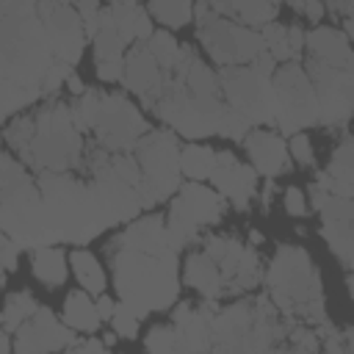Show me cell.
Listing matches in <instances>:
<instances>
[{"instance_id": "obj_1", "label": "cell", "mask_w": 354, "mask_h": 354, "mask_svg": "<svg viewBox=\"0 0 354 354\" xmlns=\"http://www.w3.org/2000/svg\"><path fill=\"white\" fill-rule=\"evenodd\" d=\"M3 19V116L44 97V77L58 61L53 39L39 17V0H0Z\"/></svg>"}, {"instance_id": "obj_2", "label": "cell", "mask_w": 354, "mask_h": 354, "mask_svg": "<svg viewBox=\"0 0 354 354\" xmlns=\"http://www.w3.org/2000/svg\"><path fill=\"white\" fill-rule=\"evenodd\" d=\"M108 257L113 266V285L141 318L174 304L177 279V249L169 252H141L119 241L108 243Z\"/></svg>"}, {"instance_id": "obj_3", "label": "cell", "mask_w": 354, "mask_h": 354, "mask_svg": "<svg viewBox=\"0 0 354 354\" xmlns=\"http://www.w3.org/2000/svg\"><path fill=\"white\" fill-rule=\"evenodd\" d=\"M0 199H3V213H0L3 232L11 235L22 249H39V246L58 243V235L50 224L39 183L22 169V163L14 160L11 152L3 155Z\"/></svg>"}, {"instance_id": "obj_4", "label": "cell", "mask_w": 354, "mask_h": 354, "mask_svg": "<svg viewBox=\"0 0 354 354\" xmlns=\"http://www.w3.org/2000/svg\"><path fill=\"white\" fill-rule=\"evenodd\" d=\"M266 285L268 296L290 324L304 321L315 326L326 321L321 277L304 249L282 243L266 271Z\"/></svg>"}, {"instance_id": "obj_5", "label": "cell", "mask_w": 354, "mask_h": 354, "mask_svg": "<svg viewBox=\"0 0 354 354\" xmlns=\"http://www.w3.org/2000/svg\"><path fill=\"white\" fill-rule=\"evenodd\" d=\"M36 183L58 241L88 243L105 227H111L94 196L91 183H83L69 171H39Z\"/></svg>"}, {"instance_id": "obj_6", "label": "cell", "mask_w": 354, "mask_h": 354, "mask_svg": "<svg viewBox=\"0 0 354 354\" xmlns=\"http://www.w3.org/2000/svg\"><path fill=\"white\" fill-rule=\"evenodd\" d=\"M17 155L39 171H69L83 163V138L66 102H50L33 113V133Z\"/></svg>"}, {"instance_id": "obj_7", "label": "cell", "mask_w": 354, "mask_h": 354, "mask_svg": "<svg viewBox=\"0 0 354 354\" xmlns=\"http://www.w3.org/2000/svg\"><path fill=\"white\" fill-rule=\"evenodd\" d=\"M136 158L141 163V183H138V196L144 207H152L163 199H169L174 191H180V147L177 136L171 130H149L138 144H136Z\"/></svg>"}, {"instance_id": "obj_8", "label": "cell", "mask_w": 354, "mask_h": 354, "mask_svg": "<svg viewBox=\"0 0 354 354\" xmlns=\"http://www.w3.org/2000/svg\"><path fill=\"white\" fill-rule=\"evenodd\" d=\"M194 14H196L199 39L218 66L252 64L266 50L260 30L238 25L235 19L221 17L216 11H207V8H194Z\"/></svg>"}, {"instance_id": "obj_9", "label": "cell", "mask_w": 354, "mask_h": 354, "mask_svg": "<svg viewBox=\"0 0 354 354\" xmlns=\"http://www.w3.org/2000/svg\"><path fill=\"white\" fill-rule=\"evenodd\" d=\"M224 207H227L224 196L213 188H205L199 180L180 185L177 196L171 199L169 224H166L171 246L180 252L183 246L194 243L199 238V227L221 221Z\"/></svg>"}, {"instance_id": "obj_10", "label": "cell", "mask_w": 354, "mask_h": 354, "mask_svg": "<svg viewBox=\"0 0 354 354\" xmlns=\"http://www.w3.org/2000/svg\"><path fill=\"white\" fill-rule=\"evenodd\" d=\"M221 97L227 105L241 111L252 124H274L277 122V94L271 77L260 75L252 64L221 66Z\"/></svg>"}, {"instance_id": "obj_11", "label": "cell", "mask_w": 354, "mask_h": 354, "mask_svg": "<svg viewBox=\"0 0 354 354\" xmlns=\"http://www.w3.org/2000/svg\"><path fill=\"white\" fill-rule=\"evenodd\" d=\"M274 94H277V127L288 136L301 133L310 124H318V97L310 83V75L296 64L288 61L285 66H277L274 77Z\"/></svg>"}, {"instance_id": "obj_12", "label": "cell", "mask_w": 354, "mask_h": 354, "mask_svg": "<svg viewBox=\"0 0 354 354\" xmlns=\"http://www.w3.org/2000/svg\"><path fill=\"white\" fill-rule=\"evenodd\" d=\"M149 133L144 116L138 113V108H133V102L119 94V91H102V111L94 127L97 136V147L108 149V152H130L136 149V144Z\"/></svg>"}, {"instance_id": "obj_13", "label": "cell", "mask_w": 354, "mask_h": 354, "mask_svg": "<svg viewBox=\"0 0 354 354\" xmlns=\"http://www.w3.org/2000/svg\"><path fill=\"white\" fill-rule=\"evenodd\" d=\"M221 268L224 277V296L227 293H243L249 288H254L263 279L260 271V257L254 254L252 246H243L238 238H227V235H210L205 238L202 246Z\"/></svg>"}, {"instance_id": "obj_14", "label": "cell", "mask_w": 354, "mask_h": 354, "mask_svg": "<svg viewBox=\"0 0 354 354\" xmlns=\"http://www.w3.org/2000/svg\"><path fill=\"white\" fill-rule=\"evenodd\" d=\"M39 17L53 39L55 55L75 66L83 55L86 36H88L80 11L66 0H39Z\"/></svg>"}, {"instance_id": "obj_15", "label": "cell", "mask_w": 354, "mask_h": 354, "mask_svg": "<svg viewBox=\"0 0 354 354\" xmlns=\"http://www.w3.org/2000/svg\"><path fill=\"white\" fill-rule=\"evenodd\" d=\"M72 326L58 321L50 307H39L17 332H14V351L19 354H39V351H58L69 348L75 343L77 332H69Z\"/></svg>"}, {"instance_id": "obj_16", "label": "cell", "mask_w": 354, "mask_h": 354, "mask_svg": "<svg viewBox=\"0 0 354 354\" xmlns=\"http://www.w3.org/2000/svg\"><path fill=\"white\" fill-rule=\"evenodd\" d=\"M210 183L221 196H227L235 210H249V199L257 191V174L252 166L241 163L232 152H216V169Z\"/></svg>"}, {"instance_id": "obj_17", "label": "cell", "mask_w": 354, "mask_h": 354, "mask_svg": "<svg viewBox=\"0 0 354 354\" xmlns=\"http://www.w3.org/2000/svg\"><path fill=\"white\" fill-rule=\"evenodd\" d=\"M94 41V66H97V77L105 83H116L124 77V39L116 30L113 22V11L100 8V33L91 39Z\"/></svg>"}, {"instance_id": "obj_18", "label": "cell", "mask_w": 354, "mask_h": 354, "mask_svg": "<svg viewBox=\"0 0 354 354\" xmlns=\"http://www.w3.org/2000/svg\"><path fill=\"white\" fill-rule=\"evenodd\" d=\"M243 147L246 152L252 155V163L260 174L266 177H277L282 171L290 169V155H288V147L285 141L271 133V130H249L246 138H243Z\"/></svg>"}, {"instance_id": "obj_19", "label": "cell", "mask_w": 354, "mask_h": 354, "mask_svg": "<svg viewBox=\"0 0 354 354\" xmlns=\"http://www.w3.org/2000/svg\"><path fill=\"white\" fill-rule=\"evenodd\" d=\"M163 80V66L155 61V55L149 53L147 44H133V50L124 55V88H130L133 94H138L141 100H147L149 94L158 91Z\"/></svg>"}, {"instance_id": "obj_20", "label": "cell", "mask_w": 354, "mask_h": 354, "mask_svg": "<svg viewBox=\"0 0 354 354\" xmlns=\"http://www.w3.org/2000/svg\"><path fill=\"white\" fill-rule=\"evenodd\" d=\"M318 183L335 196H354V133H346L329 158V169L318 174Z\"/></svg>"}, {"instance_id": "obj_21", "label": "cell", "mask_w": 354, "mask_h": 354, "mask_svg": "<svg viewBox=\"0 0 354 354\" xmlns=\"http://www.w3.org/2000/svg\"><path fill=\"white\" fill-rule=\"evenodd\" d=\"M185 282L191 288H196L205 299H221L224 296V277H221V268L218 263L202 249V252H194L188 260H185Z\"/></svg>"}, {"instance_id": "obj_22", "label": "cell", "mask_w": 354, "mask_h": 354, "mask_svg": "<svg viewBox=\"0 0 354 354\" xmlns=\"http://www.w3.org/2000/svg\"><path fill=\"white\" fill-rule=\"evenodd\" d=\"M64 321L75 332H83V335H94L97 332V326L102 324V315H100L97 301H91V293L86 288L66 293V299H64Z\"/></svg>"}, {"instance_id": "obj_23", "label": "cell", "mask_w": 354, "mask_h": 354, "mask_svg": "<svg viewBox=\"0 0 354 354\" xmlns=\"http://www.w3.org/2000/svg\"><path fill=\"white\" fill-rule=\"evenodd\" d=\"M111 11H113V22H116V30L124 39V44L144 41V39H149L155 33L152 30V19H149V14L141 6H136V3H130V6H111Z\"/></svg>"}, {"instance_id": "obj_24", "label": "cell", "mask_w": 354, "mask_h": 354, "mask_svg": "<svg viewBox=\"0 0 354 354\" xmlns=\"http://www.w3.org/2000/svg\"><path fill=\"white\" fill-rule=\"evenodd\" d=\"M33 277L47 288H61L66 282V254L58 246H39L33 249Z\"/></svg>"}, {"instance_id": "obj_25", "label": "cell", "mask_w": 354, "mask_h": 354, "mask_svg": "<svg viewBox=\"0 0 354 354\" xmlns=\"http://www.w3.org/2000/svg\"><path fill=\"white\" fill-rule=\"evenodd\" d=\"M69 263H72V271L80 282V288H86L91 296H102L105 288H108V279H105V271L102 266L97 263V257L86 249H75L69 254Z\"/></svg>"}, {"instance_id": "obj_26", "label": "cell", "mask_w": 354, "mask_h": 354, "mask_svg": "<svg viewBox=\"0 0 354 354\" xmlns=\"http://www.w3.org/2000/svg\"><path fill=\"white\" fill-rule=\"evenodd\" d=\"M180 169L185 177L191 180H210L213 169H216V152L210 147H199V144H188L180 149Z\"/></svg>"}, {"instance_id": "obj_27", "label": "cell", "mask_w": 354, "mask_h": 354, "mask_svg": "<svg viewBox=\"0 0 354 354\" xmlns=\"http://www.w3.org/2000/svg\"><path fill=\"white\" fill-rule=\"evenodd\" d=\"M36 310H39V304H36V299H33L28 290L8 293V296H6V304H3V318H0V324H3L6 332L14 335Z\"/></svg>"}, {"instance_id": "obj_28", "label": "cell", "mask_w": 354, "mask_h": 354, "mask_svg": "<svg viewBox=\"0 0 354 354\" xmlns=\"http://www.w3.org/2000/svg\"><path fill=\"white\" fill-rule=\"evenodd\" d=\"M69 108H72L75 127L80 133H88V130L97 127V119H100V111H102V91L86 88L80 97H75V102Z\"/></svg>"}, {"instance_id": "obj_29", "label": "cell", "mask_w": 354, "mask_h": 354, "mask_svg": "<svg viewBox=\"0 0 354 354\" xmlns=\"http://www.w3.org/2000/svg\"><path fill=\"white\" fill-rule=\"evenodd\" d=\"M149 14L166 28H183L191 19L194 6L191 0H149Z\"/></svg>"}, {"instance_id": "obj_30", "label": "cell", "mask_w": 354, "mask_h": 354, "mask_svg": "<svg viewBox=\"0 0 354 354\" xmlns=\"http://www.w3.org/2000/svg\"><path fill=\"white\" fill-rule=\"evenodd\" d=\"M147 47H149V53L155 55V61L163 69H171L180 61V55H183V44H177V39L169 30H155L147 39Z\"/></svg>"}, {"instance_id": "obj_31", "label": "cell", "mask_w": 354, "mask_h": 354, "mask_svg": "<svg viewBox=\"0 0 354 354\" xmlns=\"http://www.w3.org/2000/svg\"><path fill=\"white\" fill-rule=\"evenodd\" d=\"M144 346L149 351H185L177 326L174 329L171 326H152L149 335H147V340H144Z\"/></svg>"}, {"instance_id": "obj_32", "label": "cell", "mask_w": 354, "mask_h": 354, "mask_svg": "<svg viewBox=\"0 0 354 354\" xmlns=\"http://www.w3.org/2000/svg\"><path fill=\"white\" fill-rule=\"evenodd\" d=\"M249 130H252V122H249L241 111H235L232 105H227L224 113H221V119H218V130H216V133H218V136H227V138L243 141Z\"/></svg>"}, {"instance_id": "obj_33", "label": "cell", "mask_w": 354, "mask_h": 354, "mask_svg": "<svg viewBox=\"0 0 354 354\" xmlns=\"http://www.w3.org/2000/svg\"><path fill=\"white\" fill-rule=\"evenodd\" d=\"M138 313L127 304V301H122V304H116V313H113V318H111V324H113V332L119 335V337H136L138 335Z\"/></svg>"}, {"instance_id": "obj_34", "label": "cell", "mask_w": 354, "mask_h": 354, "mask_svg": "<svg viewBox=\"0 0 354 354\" xmlns=\"http://www.w3.org/2000/svg\"><path fill=\"white\" fill-rule=\"evenodd\" d=\"M69 75H72V64L58 58V61L50 66L47 77H44V97H53V94H55L66 80H69Z\"/></svg>"}, {"instance_id": "obj_35", "label": "cell", "mask_w": 354, "mask_h": 354, "mask_svg": "<svg viewBox=\"0 0 354 354\" xmlns=\"http://www.w3.org/2000/svg\"><path fill=\"white\" fill-rule=\"evenodd\" d=\"M290 155L301 163V166H313V144H310V136L307 133H293L290 136Z\"/></svg>"}, {"instance_id": "obj_36", "label": "cell", "mask_w": 354, "mask_h": 354, "mask_svg": "<svg viewBox=\"0 0 354 354\" xmlns=\"http://www.w3.org/2000/svg\"><path fill=\"white\" fill-rule=\"evenodd\" d=\"M282 205H285V210H288L290 216H304V213H307V199H304V194H301L296 185L285 188V194H282Z\"/></svg>"}, {"instance_id": "obj_37", "label": "cell", "mask_w": 354, "mask_h": 354, "mask_svg": "<svg viewBox=\"0 0 354 354\" xmlns=\"http://www.w3.org/2000/svg\"><path fill=\"white\" fill-rule=\"evenodd\" d=\"M19 243L11 238V235H6L3 232V238H0V252H3V268H6V274H11L14 268H17V254H19Z\"/></svg>"}, {"instance_id": "obj_38", "label": "cell", "mask_w": 354, "mask_h": 354, "mask_svg": "<svg viewBox=\"0 0 354 354\" xmlns=\"http://www.w3.org/2000/svg\"><path fill=\"white\" fill-rule=\"evenodd\" d=\"M108 343L105 340H94V337H83V340H75L69 346V351H105Z\"/></svg>"}, {"instance_id": "obj_39", "label": "cell", "mask_w": 354, "mask_h": 354, "mask_svg": "<svg viewBox=\"0 0 354 354\" xmlns=\"http://www.w3.org/2000/svg\"><path fill=\"white\" fill-rule=\"evenodd\" d=\"M329 196H332V194H329L318 180L310 185V202H313V207H315V210H321V207L326 205V199H329Z\"/></svg>"}, {"instance_id": "obj_40", "label": "cell", "mask_w": 354, "mask_h": 354, "mask_svg": "<svg viewBox=\"0 0 354 354\" xmlns=\"http://www.w3.org/2000/svg\"><path fill=\"white\" fill-rule=\"evenodd\" d=\"M301 11H304V17L310 22H321L324 19V0H304Z\"/></svg>"}, {"instance_id": "obj_41", "label": "cell", "mask_w": 354, "mask_h": 354, "mask_svg": "<svg viewBox=\"0 0 354 354\" xmlns=\"http://www.w3.org/2000/svg\"><path fill=\"white\" fill-rule=\"evenodd\" d=\"M97 310H100L102 321H111L113 313H116V301H113L108 293H102V296H97Z\"/></svg>"}, {"instance_id": "obj_42", "label": "cell", "mask_w": 354, "mask_h": 354, "mask_svg": "<svg viewBox=\"0 0 354 354\" xmlns=\"http://www.w3.org/2000/svg\"><path fill=\"white\" fill-rule=\"evenodd\" d=\"M66 88H69V94H75V97H80V94L86 91V86H83V80H80V77H77L75 72L69 75V80H66Z\"/></svg>"}, {"instance_id": "obj_43", "label": "cell", "mask_w": 354, "mask_h": 354, "mask_svg": "<svg viewBox=\"0 0 354 354\" xmlns=\"http://www.w3.org/2000/svg\"><path fill=\"white\" fill-rule=\"evenodd\" d=\"M271 194H274V177H266V185H263V191H260V199H263V207L268 210V205H271Z\"/></svg>"}, {"instance_id": "obj_44", "label": "cell", "mask_w": 354, "mask_h": 354, "mask_svg": "<svg viewBox=\"0 0 354 354\" xmlns=\"http://www.w3.org/2000/svg\"><path fill=\"white\" fill-rule=\"evenodd\" d=\"M343 343H346V351H354V326L343 332Z\"/></svg>"}, {"instance_id": "obj_45", "label": "cell", "mask_w": 354, "mask_h": 354, "mask_svg": "<svg viewBox=\"0 0 354 354\" xmlns=\"http://www.w3.org/2000/svg\"><path fill=\"white\" fill-rule=\"evenodd\" d=\"M343 28H346L348 41H354V17H343Z\"/></svg>"}, {"instance_id": "obj_46", "label": "cell", "mask_w": 354, "mask_h": 354, "mask_svg": "<svg viewBox=\"0 0 354 354\" xmlns=\"http://www.w3.org/2000/svg\"><path fill=\"white\" fill-rule=\"evenodd\" d=\"M249 241H252V246H257V243H263V235H260L257 230H252V232H249Z\"/></svg>"}, {"instance_id": "obj_47", "label": "cell", "mask_w": 354, "mask_h": 354, "mask_svg": "<svg viewBox=\"0 0 354 354\" xmlns=\"http://www.w3.org/2000/svg\"><path fill=\"white\" fill-rule=\"evenodd\" d=\"M105 343H108V346H113V343H116V335H111V332H108V335H105Z\"/></svg>"}, {"instance_id": "obj_48", "label": "cell", "mask_w": 354, "mask_h": 354, "mask_svg": "<svg viewBox=\"0 0 354 354\" xmlns=\"http://www.w3.org/2000/svg\"><path fill=\"white\" fill-rule=\"evenodd\" d=\"M348 293H351V299H354V274L348 277Z\"/></svg>"}]
</instances>
